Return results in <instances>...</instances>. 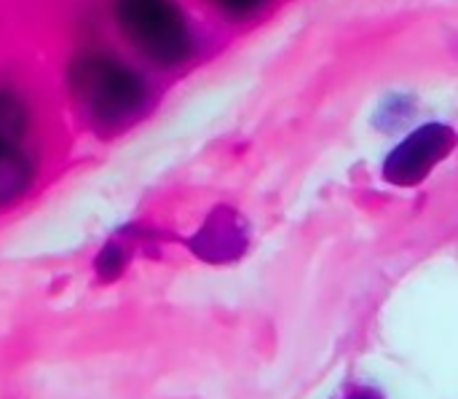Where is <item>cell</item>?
<instances>
[{
	"label": "cell",
	"mask_w": 458,
	"mask_h": 399,
	"mask_svg": "<svg viewBox=\"0 0 458 399\" xmlns=\"http://www.w3.org/2000/svg\"><path fill=\"white\" fill-rule=\"evenodd\" d=\"M67 83L81 113L105 134L126 129L150 107V83L115 56L81 54L67 70Z\"/></svg>",
	"instance_id": "cell-1"
},
{
	"label": "cell",
	"mask_w": 458,
	"mask_h": 399,
	"mask_svg": "<svg viewBox=\"0 0 458 399\" xmlns=\"http://www.w3.org/2000/svg\"><path fill=\"white\" fill-rule=\"evenodd\" d=\"M121 35L148 62L177 67L196 54L193 27L177 0H113Z\"/></svg>",
	"instance_id": "cell-2"
},
{
	"label": "cell",
	"mask_w": 458,
	"mask_h": 399,
	"mask_svg": "<svg viewBox=\"0 0 458 399\" xmlns=\"http://www.w3.org/2000/svg\"><path fill=\"white\" fill-rule=\"evenodd\" d=\"M30 113L19 94L0 89V207L24 196L35 177V161L27 150Z\"/></svg>",
	"instance_id": "cell-3"
},
{
	"label": "cell",
	"mask_w": 458,
	"mask_h": 399,
	"mask_svg": "<svg viewBox=\"0 0 458 399\" xmlns=\"http://www.w3.org/2000/svg\"><path fill=\"white\" fill-rule=\"evenodd\" d=\"M456 145V134L448 126L429 123L413 132L397 150L386 158L384 174L392 183H419L424 180L437 161H443Z\"/></svg>",
	"instance_id": "cell-4"
},
{
	"label": "cell",
	"mask_w": 458,
	"mask_h": 399,
	"mask_svg": "<svg viewBox=\"0 0 458 399\" xmlns=\"http://www.w3.org/2000/svg\"><path fill=\"white\" fill-rule=\"evenodd\" d=\"M209 3H215L220 11H225L231 16H250L255 11H260L268 0H209Z\"/></svg>",
	"instance_id": "cell-5"
}]
</instances>
